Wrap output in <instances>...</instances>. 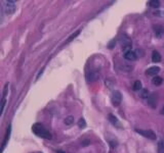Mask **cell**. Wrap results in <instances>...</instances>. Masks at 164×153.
Instances as JSON below:
<instances>
[{
  "mask_svg": "<svg viewBox=\"0 0 164 153\" xmlns=\"http://www.w3.org/2000/svg\"><path fill=\"white\" fill-rule=\"evenodd\" d=\"M148 104L152 107V108H156L158 104V96L156 93L150 94L149 98H148Z\"/></svg>",
  "mask_w": 164,
  "mask_h": 153,
  "instance_id": "cell-5",
  "label": "cell"
},
{
  "mask_svg": "<svg viewBox=\"0 0 164 153\" xmlns=\"http://www.w3.org/2000/svg\"><path fill=\"white\" fill-rule=\"evenodd\" d=\"M32 131H33V133L36 135V136L40 137V138L47 139V140L51 139L50 132L45 129L44 125H41V123H34V125H32Z\"/></svg>",
  "mask_w": 164,
  "mask_h": 153,
  "instance_id": "cell-1",
  "label": "cell"
},
{
  "mask_svg": "<svg viewBox=\"0 0 164 153\" xmlns=\"http://www.w3.org/2000/svg\"><path fill=\"white\" fill-rule=\"evenodd\" d=\"M135 132L139 133L142 136L146 137V138L150 139V140H156V134L151 130H139V129H135Z\"/></svg>",
  "mask_w": 164,
  "mask_h": 153,
  "instance_id": "cell-2",
  "label": "cell"
},
{
  "mask_svg": "<svg viewBox=\"0 0 164 153\" xmlns=\"http://www.w3.org/2000/svg\"><path fill=\"white\" fill-rule=\"evenodd\" d=\"M152 61L155 62V63H158V62L161 61V55L158 51H153V53H152Z\"/></svg>",
  "mask_w": 164,
  "mask_h": 153,
  "instance_id": "cell-10",
  "label": "cell"
},
{
  "mask_svg": "<svg viewBox=\"0 0 164 153\" xmlns=\"http://www.w3.org/2000/svg\"><path fill=\"white\" fill-rule=\"evenodd\" d=\"M64 123H66L67 125H71L74 123V116H72V115H69V116H67L66 119H65Z\"/></svg>",
  "mask_w": 164,
  "mask_h": 153,
  "instance_id": "cell-15",
  "label": "cell"
},
{
  "mask_svg": "<svg viewBox=\"0 0 164 153\" xmlns=\"http://www.w3.org/2000/svg\"><path fill=\"white\" fill-rule=\"evenodd\" d=\"M161 113H162V114H163V115H164V106H163V107H162V110H161Z\"/></svg>",
  "mask_w": 164,
  "mask_h": 153,
  "instance_id": "cell-23",
  "label": "cell"
},
{
  "mask_svg": "<svg viewBox=\"0 0 164 153\" xmlns=\"http://www.w3.org/2000/svg\"><path fill=\"white\" fill-rule=\"evenodd\" d=\"M9 137H10V125H8V129H7L6 131V134H5V137H4V140H3V143H2V148H1V150H4L5 146H6L7 144V141L9 140Z\"/></svg>",
  "mask_w": 164,
  "mask_h": 153,
  "instance_id": "cell-9",
  "label": "cell"
},
{
  "mask_svg": "<svg viewBox=\"0 0 164 153\" xmlns=\"http://www.w3.org/2000/svg\"><path fill=\"white\" fill-rule=\"evenodd\" d=\"M159 72H160V68H158V66H152V68H148V70H146L145 74L150 76H156V74Z\"/></svg>",
  "mask_w": 164,
  "mask_h": 153,
  "instance_id": "cell-7",
  "label": "cell"
},
{
  "mask_svg": "<svg viewBox=\"0 0 164 153\" xmlns=\"http://www.w3.org/2000/svg\"><path fill=\"white\" fill-rule=\"evenodd\" d=\"M15 1H11V0H8V1H5L4 4V10L6 12V14H13L15 11Z\"/></svg>",
  "mask_w": 164,
  "mask_h": 153,
  "instance_id": "cell-3",
  "label": "cell"
},
{
  "mask_svg": "<svg viewBox=\"0 0 164 153\" xmlns=\"http://www.w3.org/2000/svg\"><path fill=\"white\" fill-rule=\"evenodd\" d=\"M158 153H164V140L161 139L158 143Z\"/></svg>",
  "mask_w": 164,
  "mask_h": 153,
  "instance_id": "cell-16",
  "label": "cell"
},
{
  "mask_svg": "<svg viewBox=\"0 0 164 153\" xmlns=\"http://www.w3.org/2000/svg\"><path fill=\"white\" fill-rule=\"evenodd\" d=\"M5 102H6V99H5V98H2V106H1V115H3V112H4Z\"/></svg>",
  "mask_w": 164,
  "mask_h": 153,
  "instance_id": "cell-22",
  "label": "cell"
},
{
  "mask_svg": "<svg viewBox=\"0 0 164 153\" xmlns=\"http://www.w3.org/2000/svg\"><path fill=\"white\" fill-rule=\"evenodd\" d=\"M79 33H80V31H76V32H75L74 34H72V35H71V36H70V38H69L68 40H67V43L71 42V41H72L73 39H75V38H76V37L79 35Z\"/></svg>",
  "mask_w": 164,
  "mask_h": 153,
  "instance_id": "cell-20",
  "label": "cell"
},
{
  "mask_svg": "<svg viewBox=\"0 0 164 153\" xmlns=\"http://www.w3.org/2000/svg\"><path fill=\"white\" fill-rule=\"evenodd\" d=\"M124 58H125L126 60H129V61H133V60H135L136 58H137V55H136L135 52L130 50L124 53Z\"/></svg>",
  "mask_w": 164,
  "mask_h": 153,
  "instance_id": "cell-8",
  "label": "cell"
},
{
  "mask_svg": "<svg viewBox=\"0 0 164 153\" xmlns=\"http://www.w3.org/2000/svg\"><path fill=\"white\" fill-rule=\"evenodd\" d=\"M162 82H163L162 78L158 76H156L155 78H153V80H152V84H153L154 86H160L162 84Z\"/></svg>",
  "mask_w": 164,
  "mask_h": 153,
  "instance_id": "cell-12",
  "label": "cell"
},
{
  "mask_svg": "<svg viewBox=\"0 0 164 153\" xmlns=\"http://www.w3.org/2000/svg\"><path fill=\"white\" fill-rule=\"evenodd\" d=\"M121 100H122V95L119 91H114L113 93H112L111 101H112V103H113L114 106H118V105H120Z\"/></svg>",
  "mask_w": 164,
  "mask_h": 153,
  "instance_id": "cell-4",
  "label": "cell"
},
{
  "mask_svg": "<svg viewBox=\"0 0 164 153\" xmlns=\"http://www.w3.org/2000/svg\"><path fill=\"white\" fill-rule=\"evenodd\" d=\"M148 4H149L151 7L157 8V7L160 6V1H158V0H150L149 2H148Z\"/></svg>",
  "mask_w": 164,
  "mask_h": 153,
  "instance_id": "cell-14",
  "label": "cell"
},
{
  "mask_svg": "<svg viewBox=\"0 0 164 153\" xmlns=\"http://www.w3.org/2000/svg\"><path fill=\"white\" fill-rule=\"evenodd\" d=\"M140 96H141L142 98H149L150 94H149V90L148 89H142L141 90V93H140Z\"/></svg>",
  "mask_w": 164,
  "mask_h": 153,
  "instance_id": "cell-18",
  "label": "cell"
},
{
  "mask_svg": "<svg viewBox=\"0 0 164 153\" xmlns=\"http://www.w3.org/2000/svg\"><path fill=\"white\" fill-rule=\"evenodd\" d=\"M154 33L157 38H162L164 36V27L161 25H156L154 27Z\"/></svg>",
  "mask_w": 164,
  "mask_h": 153,
  "instance_id": "cell-6",
  "label": "cell"
},
{
  "mask_svg": "<svg viewBox=\"0 0 164 153\" xmlns=\"http://www.w3.org/2000/svg\"><path fill=\"white\" fill-rule=\"evenodd\" d=\"M8 86H9V84H8V83H7L6 85H5L4 90H3V97H2V98H5V97H6L7 93H8Z\"/></svg>",
  "mask_w": 164,
  "mask_h": 153,
  "instance_id": "cell-21",
  "label": "cell"
},
{
  "mask_svg": "<svg viewBox=\"0 0 164 153\" xmlns=\"http://www.w3.org/2000/svg\"><path fill=\"white\" fill-rule=\"evenodd\" d=\"M98 79V72H91L90 74H87V81L88 82H94Z\"/></svg>",
  "mask_w": 164,
  "mask_h": 153,
  "instance_id": "cell-11",
  "label": "cell"
},
{
  "mask_svg": "<svg viewBox=\"0 0 164 153\" xmlns=\"http://www.w3.org/2000/svg\"><path fill=\"white\" fill-rule=\"evenodd\" d=\"M78 127L80 128V129H84V128L86 127V121L83 117H81V119L78 121Z\"/></svg>",
  "mask_w": 164,
  "mask_h": 153,
  "instance_id": "cell-19",
  "label": "cell"
},
{
  "mask_svg": "<svg viewBox=\"0 0 164 153\" xmlns=\"http://www.w3.org/2000/svg\"><path fill=\"white\" fill-rule=\"evenodd\" d=\"M109 121H111V123H113L114 125H120L119 121H118V119L115 116V115H113V114H109Z\"/></svg>",
  "mask_w": 164,
  "mask_h": 153,
  "instance_id": "cell-13",
  "label": "cell"
},
{
  "mask_svg": "<svg viewBox=\"0 0 164 153\" xmlns=\"http://www.w3.org/2000/svg\"><path fill=\"white\" fill-rule=\"evenodd\" d=\"M132 89H133L134 91H140V90H142L141 81H135V82H134L133 86H132Z\"/></svg>",
  "mask_w": 164,
  "mask_h": 153,
  "instance_id": "cell-17",
  "label": "cell"
}]
</instances>
